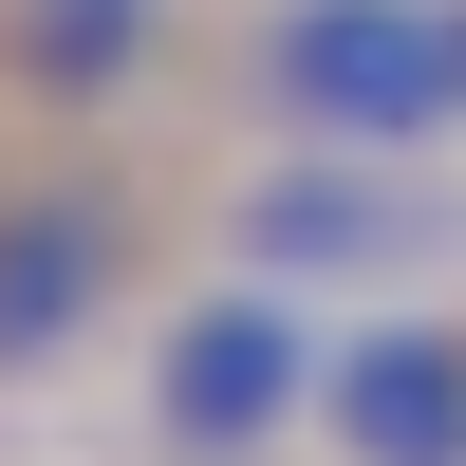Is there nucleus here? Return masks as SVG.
<instances>
[{
    "label": "nucleus",
    "mask_w": 466,
    "mask_h": 466,
    "mask_svg": "<svg viewBox=\"0 0 466 466\" xmlns=\"http://www.w3.org/2000/svg\"><path fill=\"white\" fill-rule=\"evenodd\" d=\"M168 37H187V0H0V56L56 112H131L168 75Z\"/></svg>",
    "instance_id": "nucleus-6"
},
{
    "label": "nucleus",
    "mask_w": 466,
    "mask_h": 466,
    "mask_svg": "<svg viewBox=\"0 0 466 466\" xmlns=\"http://www.w3.org/2000/svg\"><path fill=\"white\" fill-rule=\"evenodd\" d=\"M318 373H336L318 299L206 261L131 336V466H280V448H318Z\"/></svg>",
    "instance_id": "nucleus-3"
},
{
    "label": "nucleus",
    "mask_w": 466,
    "mask_h": 466,
    "mask_svg": "<svg viewBox=\"0 0 466 466\" xmlns=\"http://www.w3.org/2000/svg\"><path fill=\"white\" fill-rule=\"evenodd\" d=\"M131 299H149V206H131L112 168H37V187H0V392L75 373Z\"/></svg>",
    "instance_id": "nucleus-4"
},
{
    "label": "nucleus",
    "mask_w": 466,
    "mask_h": 466,
    "mask_svg": "<svg viewBox=\"0 0 466 466\" xmlns=\"http://www.w3.org/2000/svg\"><path fill=\"white\" fill-rule=\"evenodd\" d=\"M318 448H336V466H466V318H448V299H373V318H336Z\"/></svg>",
    "instance_id": "nucleus-5"
},
{
    "label": "nucleus",
    "mask_w": 466,
    "mask_h": 466,
    "mask_svg": "<svg viewBox=\"0 0 466 466\" xmlns=\"http://www.w3.org/2000/svg\"><path fill=\"white\" fill-rule=\"evenodd\" d=\"M206 261H243V280H280V299H448L466 280V187H448V149H280V131H243V168H224V206H206Z\"/></svg>",
    "instance_id": "nucleus-1"
},
{
    "label": "nucleus",
    "mask_w": 466,
    "mask_h": 466,
    "mask_svg": "<svg viewBox=\"0 0 466 466\" xmlns=\"http://www.w3.org/2000/svg\"><path fill=\"white\" fill-rule=\"evenodd\" d=\"M224 112L280 149H466V0H243Z\"/></svg>",
    "instance_id": "nucleus-2"
}]
</instances>
